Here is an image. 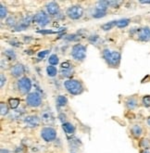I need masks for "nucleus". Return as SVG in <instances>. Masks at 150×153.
<instances>
[{"mask_svg": "<svg viewBox=\"0 0 150 153\" xmlns=\"http://www.w3.org/2000/svg\"><path fill=\"white\" fill-rule=\"evenodd\" d=\"M8 103H10L11 109H16V108L20 105V100L19 98H10V100H8Z\"/></svg>", "mask_w": 150, "mask_h": 153, "instance_id": "nucleus-25", "label": "nucleus"}, {"mask_svg": "<svg viewBox=\"0 0 150 153\" xmlns=\"http://www.w3.org/2000/svg\"><path fill=\"white\" fill-rule=\"evenodd\" d=\"M24 71H25L24 66L22 64L18 63L11 68L10 73H11V75H13L14 77H20L24 74Z\"/></svg>", "mask_w": 150, "mask_h": 153, "instance_id": "nucleus-12", "label": "nucleus"}, {"mask_svg": "<svg viewBox=\"0 0 150 153\" xmlns=\"http://www.w3.org/2000/svg\"><path fill=\"white\" fill-rule=\"evenodd\" d=\"M47 73L48 76H50V77H54V76H56L57 74H58V70H57V68H56L55 66H48V67L47 68Z\"/></svg>", "mask_w": 150, "mask_h": 153, "instance_id": "nucleus-20", "label": "nucleus"}, {"mask_svg": "<svg viewBox=\"0 0 150 153\" xmlns=\"http://www.w3.org/2000/svg\"><path fill=\"white\" fill-rule=\"evenodd\" d=\"M131 134L135 138H139L143 134V128L140 124H134L131 128Z\"/></svg>", "mask_w": 150, "mask_h": 153, "instance_id": "nucleus-13", "label": "nucleus"}, {"mask_svg": "<svg viewBox=\"0 0 150 153\" xmlns=\"http://www.w3.org/2000/svg\"><path fill=\"white\" fill-rule=\"evenodd\" d=\"M61 74H62L63 76H70L72 74V69H62L61 70Z\"/></svg>", "mask_w": 150, "mask_h": 153, "instance_id": "nucleus-30", "label": "nucleus"}, {"mask_svg": "<svg viewBox=\"0 0 150 153\" xmlns=\"http://www.w3.org/2000/svg\"><path fill=\"white\" fill-rule=\"evenodd\" d=\"M140 3H141V4H146V5H148V4H150V0H149V1H148V0H147V1H146H146H140Z\"/></svg>", "mask_w": 150, "mask_h": 153, "instance_id": "nucleus-39", "label": "nucleus"}, {"mask_svg": "<svg viewBox=\"0 0 150 153\" xmlns=\"http://www.w3.org/2000/svg\"><path fill=\"white\" fill-rule=\"evenodd\" d=\"M48 54V50H45V51H42V52H39L38 53V58L40 59H44L47 55Z\"/></svg>", "mask_w": 150, "mask_h": 153, "instance_id": "nucleus-32", "label": "nucleus"}, {"mask_svg": "<svg viewBox=\"0 0 150 153\" xmlns=\"http://www.w3.org/2000/svg\"><path fill=\"white\" fill-rule=\"evenodd\" d=\"M109 7V1H98L96 3L95 10H100V11H107V8Z\"/></svg>", "mask_w": 150, "mask_h": 153, "instance_id": "nucleus-16", "label": "nucleus"}, {"mask_svg": "<svg viewBox=\"0 0 150 153\" xmlns=\"http://www.w3.org/2000/svg\"><path fill=\"white\" fill-rule=\"evenodd\" d=\"M125 106L128 110H134L138 106V98L136 96H131L125 100Z\"/></svg>", "mask_w": 150, "mask_h": 153, "instance_id": "nucleus-11", "label": "nucleus"}, {"mask_svg": "<svg viewBox=\"0 0 150 153\" xmlns=\"http://www.w3.org/2000/svg\"><path fill=\"white\" fill-rule=\"evenodd\" d=\"M7 8L4 5H1L0 6V17H1V20H3L4 18L7 16Z\"/></svg>", "mask_w": 150, "mask_h": 153, "instance_id": "nucleus-28", "label": "nucleus"}, {"mask_svg": "<svg viewBox=\"0 0 150 153\" xmlns=\"http://www.w3.org/2000/svg\"><path fill=\"white\" fill-rule=\"evenodd\" d=\"M67 15L72 20H79L83 15V8L81 6H72L67 10Z\"/></svg>", "mask_w": 150, "mask_h": 153, "instance_id": "nucleus-4", "label": "nucleus"}, {"mask_svg": "<svg viewBox=\"0 0 150 153\" xmlns=\"http://www.w3.org/2000/svg\"><path fill=\"white\" fill-rule=\"evenodd\" d=\"M5 56L10 60H14L16 59V54L13 50H10V49H7L5 51Z\"/></svg>", "mask_w": 150, "mask_h": 153, "instance_id": "nucleus-24", "label": "nucleus"}, {"mask_svg": "<svg viewBox=\"0 0 150 153\" xmlns=\"http://www.w3.org/2000/svg\"><path fill=\"white\" fill-rule=\"evenodd\" d=\"M129 23H130L129 19H121V20L117 21L116 26L118 28H125V27H127L129 25Z\"/></svg>", "mask_w": 150, "mask_h": 153, "instance_id": "nucleus-19", "label": "nucleus"}, {"mask_svg": "<svg viewBox=\"0 0 150 153\" xmlns=\"http://www.w3.org/2000/svg\"><path fill=\"white\" fill-rule=\"evenodd\" d=\"M38 33H54V32H52V31H44V30H41V31H38Z\"/></svg>", "mask_w": 150, "mask_h": 153, "instance_id": "nucleus-36", "label": "nucleus"}, {"mask_svg": "<svg viewBox=\"0 0 150 153\" xmlns=\"http://www.w3.org/2000/svg\"><path fill=\"white\" fill-rule=\"evenodd\" d=\"M0 78H1V84H0V86L3 87L4 84L6 83V77L4 75V74H1V75H0Z\"/></svg>", "mask_w": 150, "mask_h": 153, "instance_id": "nucleus-34", "label": "nucleus"}, {"mask_svg": "<svg viewBox=\"0 0 150 153\" xmlns=\"http://www.w3.org/2000/svg\"><path fill=\"white\" fill-rule=\"evenodd\" d=\"M7 24L8 26H10V27H12V26H15V24H16V22H15V19H14V18H12V17L8 18V19L7 20Z\"/></svg>", "mask_w": 150, "mask_h": 153, "instance_id": "nucleus-31", "label": "nucleus"}, {"mask_svg": "<svg viewBox=\"0 0 150 153\" xmlns=\"http://www.w3.org/2000/svg\"><path fill=\"white\" fill-rule=\"evenodd\" d=\"M47 12L50 15H57L59 12V7L55 2H50L49 4H47Z\"/></svg>", "mask_w": 150, "mask_h": 153, "instance_id": "nucleus-14", "label": "nucleus"}, {"mask_svg": "<svg viewBox=\"0 0 150 153\" xmlns=\"http://www.w3.org/2000/svg\"><path fill=\"white\" fill-rule=\"evenodd\" d=\"M103 57L111 66H118L120 60V53L118 51H110L106 48L103 50Z\"/></svg>", "mask_w": 150, "mask_h": 153, "instance_id": "nucleus-1", "label": "nucleus"}, {"mask_svg": "<svg viewBox=\"0 0 150 153\" xmlns=\"http://www.w3.org/2000/svg\"><path fill=\"white\" fill-rule=\"evenodd\" d=\"M116 23H117V21L109 22H108V23H106V24L102 25L101 28H102L104 31H109V30H111L114 26H116Z\"/></svg>", "mask_w": 150, "mask_h": 153, "instance_id": "nucleus-22", "label": "nucleus"}, {"mask_svg": "<svg viewBox=\"0 0 150 153\" xmlns=\"http://www.w3.org/2000/svg\"><path fill=\"white\" fill-rule=\"evenodd\" d=\"M1 153H11L10 150L5 149H1Z\"/></svg>", "mask_w": 150, "mask_h": 153, "instance_id": "nucleus-37", "label": "nucleus"}, {"mask_svg": "<svg viewBox=\"0 0 150 153\" xmlns=\"http://www.w3.org/2000/svg\"><path fill=\"white\" fill-rule=\"evenodd\" d=\"M8 112V107L6 103L4 102H1L0 104V113H1V116H5L7 115Z\"/></svg>", "mask_w": 150, "mask_h": 153, "instance_id": "nucleus-26", "label": "nucleus"}, {"mask_svg": "<svg viewBox=\"0 0 150 153\" xmlns=\"http://www.w3.org/2000/svg\"><path fill=\"white\" fill-rule=\"evenodd\" d=\"M33 21L40 26H46L49 22V18H48V15L46 14L44 11H40L34 15Z\"/></svg>", "mask_w": 150, "mask_h": 153, "instance_id": "nucleus-9", "label": "nucleus"}, {"mask_svg": "<svg viewBox=\"0 0 150 153\" xmlns=\"http://www.w3.org/2000/svg\"><path fill=\"white\" fill-rule=\"evenodd\" d=\"M62 127H63V130L65 131V133H67L68 134H72L75 131L74 126L69 123H64L63 125H62Z\"/></svg>", "mask_w": 150, "mask_h": 153, "instance_id": "nucleus-17", "label": "nucleus"}, {"mask_svg": "<svg viewBox=\"0 0 150 153\" xmlns=\"http://www.w3.org/2000/svg\"><path fill=\"white\" fill-rule=\"evenodd\" d=\"M31 21H32V19L30 17H28V18H25V19H23L19 24H18L17 26H16V30L17 31H21V30H25L27 27L29 26V24H30V22H31Z\"/></svg>", "mask_w": 150, "mask_h": 153, "instance_id": "nucleus-15", "label": "nucleus"}, {"mask_svg": "<svg viewBox=\"0 0 150 153\" xmlns=\"http://www.w3.org/2000/svg\"><path fill=\"white\" fill-rule=\"evenodd\" d=\"M139 147L142 148V149H150V141L147 138L141 139L139 142Z\"/></svg>", "mask_w": 150, "mask_h": 153, "instance_id": "nucleus-18", "label": "nucleus"}, {"mask_svg": "<svg viewBox=\"0 0 150 153\" xmlns=\"http://www.w3.org/2000/svg\"><path fill=\"white\" fill-rule=\"evenodd\" d=\"M32 87V82L28 77H22L18 81V89L21 94H27Z\"/></svg>", "mask_w": 150, "mask_h": 153, "instance_id": "nucleus-7", "label": "nucleus"}, {"mask_svg": "<svg viewBox=\"0 0 150 153\" xmlns=\"http://www.w3.org/2000/svg\"><path fill=\"white\" fill-rule=\"evenodd\" d=\"M142 104L146 108H150V96L146 95L142 97Z\"/></svg>", "mask_w": 150, "mask_h": 153, "instance_id": "nucleus-27", "label": "nucleus"}, {"mask_svg": "<svg viewBox=\"0 0 150 153\" xmlns=\"http://www.w3.org/2000/svg\"><path fill=\"white\" fill-rule=\"evenodd\" d=\"M24 123H26V125H27L28 127L33 128V127H36L39 125L40 119L35 115H30V116H27L24 119Z\"/></svg>", "mask_w": 150, "mask_h": 153, "instance_id": "nucleus-10", "label": "nucleus"}, {"mask_svg": "<svg viewBox=\"0 0 150 153\" xmlns=\"http://www.w3.org/2000/svg\"><path fill=\"white\" fill-rule=\"evenodd\" d=\"M140 153H150V150L149 149H142L140 151Z\"/></svg>", "mask_w": 150, "mask_h": 153, "instance_id": "nucleus-38", "label": "nucleus"}, {"mask_svg": "<svg viewBox=\"0 0 150 153\" xmlns=\"http://www.w3.org/2000/svg\"><path fill=\"white\" fill-rule=\"evenodd\" d=\"M135 36L138 41L141 42H149L150 41V27L145 26V27H141L136 30L135 33Z\"/></svg>", "mask_w": 150, "mask_h": 153, "instance_id": "nucleus-5", "label": "nucleus"}, {"mask_svg": "<svg viewBox=\"0 0 150 153\" xmlns=\"http://www.w3.org/2000/svg\"><path fill=\"white\" fill-rule=\"evenodd\" d=\"M65 88L68 90V92L72 95H79L83 92V85L77 80H67L64 83Z\"/></svg>", "mask_w": 150, "mask_h": 153, "instance_id": "nucleus-2", "label": "nucleus"}, {"mask_svg": "<svg viewBox=\"0 0 150 153\" xmlns=\"http://www.w3.org/2000/svg\"><path fill=\"white\" fill-rule=\"evenodd\" d=\"M26 102L30 107L36 108L39 107L42 103V98L37 93H30L26 97Z\"/></svg>", "mask_w": 150, "mask_h": 153, "instance_id": "nucleus-8", "label": "nucleus"}, {"mask_svg": "<svg viewBox=\"0 0 150 153\" xmlns=\"http://www.w3.org/2000/svg\"><path fill=\"white\" fill-rule=\"evenodd\" d=\"M146 123H147V125L150 127V116L149 117H147V119H146Z\"/></svg>", "mask_w": 150, "mask_h": 153, "instance_id": "nucleus-40", "label": "nucleus"}, {"mask_svg": "<svg viewBox=\"0 0 150 153\" xmlns=\"http://www.w3.org/2000/svg\"><path fill=\"white\" fill-rule=\"evenodd\" d=\"M68 102V100H67V97L65 96H62V95H60L57 98V104L60 107H62V106H65Z\"/></svg>", "mask_w": 150, "mask_h": 153, "instance_id": "nucleus-21", "label": "nucleus"}, {"mask_svg": "<svg viewBox=\"0 0 150 153\" xmlns=\"http://www.w3.org/2000/svg\"><path fill=\"white\" fill-rule=\"evenodd\" d=\"M72 56L76 60H83L86 56V48L81 44H76L72 49Z\"/></svg>", "mask_w": 150, "mask_h": 153, "instance_id": "nucleus-3", "label": "nucleus"}, {"mask_svg": "<svg viewBox=\"0 0 150 153\" xmlns=\"http://www.w3.org/2000/svg\"><path fill=\"white\" fill-rule=\"evenodd\" d=\"M48 62L51 64V65H58V62H59V59H58V57L57 55H55V54H53V55H51L48 59Z\"/></svg>", "mask_w": 150, "mask_h": 153, "instance_id": "nucleus-23", "label": "nucleus"}, {"mask_svg": "<svg viewBox=\"0 0 150 153\" xmlns=\"http://www.w3.org/2000/svg\"><path fill=\"white\" fill-rule=\"evenodd\" d=\"M106 15V12L104 11H100V10H95L94 14H93V17L94 18H96V19H98V18H102Z\"/></svg>", "mask_w": 150, "mask_h": 153, "instance_id": "nucleus-29", "label": "nucleus"}, {"mask_svg": "<svg viewBox=\"0 0 150 153\" xmlns=\"http://www.w3.org/2000/svg\"><path fill=\"white\" fill-rule=\"evenodd\" d=\"M61 68L62 69H70V65L69 62H64V63L61 64Z\"/></svg>", "mask_w": 150, "mask_h": 153, "instance_id": "nucleus-35", "label": "nucleus"}, {"mask_svg": "<svg viewBox=\"0 0 150 153\" xmlns=\"http://www.w3.org/2000/svg\"><path fill=\"white\" fill-rule=\"evenodd\" d=\"M41 137L47 142L54 141L57 137V131L52 127H44L41 130Z\"/></svg>", "mask_w": 150, "mask_h": 153, "instance_id": "nucleus-6", "label": "nucleus"}, {"mask_svg": "<svg viewBox=\"0 0 150 153\" xmlns=\"http://www.w3.org/2000/svg\"><path fill=\"white\" fill-rule=\"evenodd\" d=\"M120 1H109V6H111L113 7H118V5H120Z\"/></svg>", "mask_w": 150, "mask_h": 153, "instance_id": "nucleus-33", "label": "nucleus"}]
</instances>
